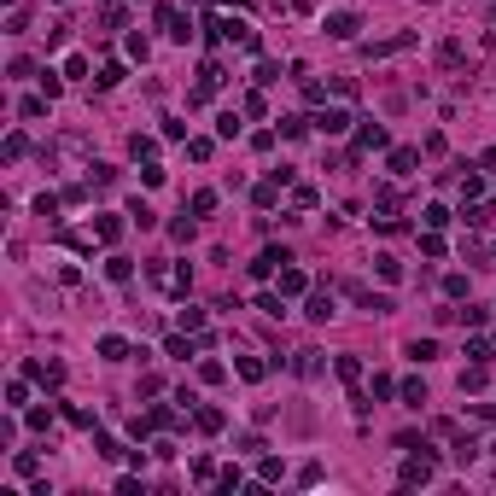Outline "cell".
Masks as SVG:
<instances>
[{
  "instance_id": "6da1fadb",
  "label": "cell",
  "mask_w": 496,
  "mask_h": 496,
  "mask_svg": "<svg viewBox=\"0 0 496 496\" xmlns=\"http://www.w3.org/2000/svg\"><path fill=\"white\" fill-rule=\"evenodd\" d=\"M403 485H432V450H415L403 461Z\"/></svg>"
},
{
  "instance_id": "7a4b0ae2",
  "label": "cell",
  "mask_w": 496,
  "mask_h": 496,
  "mask_svg": "<svg viewBox=\"0 0 496 496\" xmlns=\"http://www.w3.org/2000/svg\"><path fill=\"white\" fill-rule=\"evenodd\" d=\"M327 36H333V41H356V29H362V18H356V12H327Z\"/></svg>"
},
{
  "instance_id": "3957f363",
  "label": "cell",
  "mask_w": 496,
  "mask_h": 496,
  "mask_svg": "<svg viewBox=\"0 0 496 496\" xmlns=\"http://www.w3.org/2000/svg\"><path fill=\"white\" fill-rule=\"evenodd\" d=\"M280 263H292V251H286V245H263V251H257V263H251V275H257V280H269Z\"/></svg>"
},
{
  "instance_id": "277c9868",
  "label": "cell",
  "mask_w": 496,
  "mask_h": 496,
  "mask_svg": "<svg viewBox=\"0 0 496 496\" xmlns=\"http://www.w3.org/2000/svg\"><path fill=\"white\" fill-rule=\"evenodd\" d=\"M309 123H316V135H344V129H351V111H344V105H327L321 117H309Z\"/></svg>"
},
{
  "instance_id": "5b68a950",
  "label": "cell",
  "mask_w": 496,
  "mask_h": 496,
  "mask_svg": "<svg viewBox=\"0 0 496 496\" xmlns=\"http://www.w3.org/2000/svg\"><path fill=\"white\" fill-rule=\"evenodd\" d=\"M275 280H280V298H298V292L309 286V275L298 269V263H280V269H275Z\"/></svg>"
},
{
  "instance_id": "8992f818",
  "label": "cell",
  "mask_w": 496,
  "mask_h": 496,
  "mask_svg": "<svg viewBox=\"0 0 496 496\" xmlns=\"http://www.w3.org/2000/svg\"><path fill=\"white\" fill-rule=\"evenodd\" d=\"M158 24L170 29V41H193V18H181V12H170V6H158Z\"/></svg>"
},
{
  "instance_id": "52a82bcc",
  "label": "cell",
  "mask_w": 496,
  "mask_h": 496,
  "mask_svg": "<svg viewBox=\"0 0 496 496\" xmlns=\"http://www.w3.org/2000/svg\"><path fill=\"white\" fill-rule=\"evenodd\" d=\"M304 316H309V321H333V316H339V304H333V292H309V304H304Z\"/></svg>"
},
{
  "instance_id": "ba28073f",
  "label": "cell",
  "mask_w": 496,
  "mask_h": 496,
  "mask_svg": "<svg viewBox=\"0 0 496 496\" xmlns=\"http://www.w3.org/2000/svg\"><path fill=\"white\" fill-rule=\"evenodd\" d=\"M24 374H29V379H41V386H59V379H64V368H59V362H29Z\"/></svg>"
},
{
  "instance_id": "9c48e42d",
  "label": "cell",
  "mask_w": 496,
  "mask_h": 496,
  "mask_svg": "<svg viewBox=\"0 0 496 496\" xmlns=\"http://www.w3.org/2000/svg\"><path fill=\"white\" fill-rule=\"evenodd\" d=\"M368 146H386V129H379V123H362L356 129V152H368Z\"/></svg>"
},
{
  "instance_id": "30bf717a",
  "label": "cell",
  "mask_w": 496,
  "mask_h": 496,
  "mask_svg": "<svg viewBox=\"0 0 496 496\" xmlns=\"http://www.w3.org/2000/svg\"><path fill=\"white\" fill-rule=\"evenodd\" d=\"M292 368L304 374V379H316V374L327 368V362H321V351H298V362H292Z\"/></svg>"
},
{
  "instance_id": "8fae6325",
  "label": "cell",
  "mask_w": 496,
  "mask_h": 496,
  "mask_svg": "<svg viewBox=\"0 0 496 496\" xmlns=\"http://www.w3.org/2000/svg\"><path fill=\"white\" fill-rule=\"evenodd\" d=\"M99 356H105V362H123V356H129V339L105 333V339H99Z\"/></svg>"
},
{
  "instance_id": "7c38bea8",
  "label": "cell",
  "mask_w": 496,
  "mask_h": 496,
  "mask_svg": "<svg viewBox=\"0 0 496 496\" xmlns=\"http://www.w3.org/2000/svg\"><path fill=\"white\" fill-rule=\"evenodd\" d=\"M362 298V309H368V316H391V298L386 292H356Z\"/></svg>"
},
{
  "instance_id": "4fadbf2b",
  "label": "cell",
  "mask_w": 496,
  "mask_h": 496,
  "mask_svg": "<svg viewBox=\"0 0 496 496\" xmlns=\"http://www.w3.org/2000/svg\"><path fill=\"white\" fill-rule=\"evenodd\" d=\"M187 205H193V217H210V210H217V193H210V187H198Z\"/></svg>"
},
{
  "instance_id": "5bb4252c",
  "label": "cell",
  "mask_w": 496,
  "mask_h": 496,
  "mask_svg": "<svg viewBox=\"0 0 496 496\" xmlns=\"http://www.w3.org/2000/svg\"><path fill=\"white\" fill-rule=\"evenodd\" d=\"M257 309H263L269 321H280V316H286V304H280V292H263V298H257Z\"/></svg>"
},
{
  "instance_id": "9a60e30c",
  "label": "cell",
  "mask_w": 496,
  "mask_h": 496,
  "mask_svg": "<svg viewBox=\"0 0 496 496\" xmlns=\"http://www.w3.org/2000/svg\"><path fill=\"white\" fill-rule=\"evenodd\" d=\"M94 234L105 240V245H117V234H123V222H117V217H99V222H94Z\"/></svg>"
},
{
  "instance_id": "2e32d148",
  "label": "cell",
  "mask_w": 496,
  "mask_h": 496,
  "mask_svg": "<svg viewBox=\"0 0 496 496\" xmlns=\"http://www.w3.org/2000/svg\"><path fill=\"white\" fill-rule=\"evenodd\" d=\"M129 222H135V228H152L158 217H152V205H146V198H135V205H129Z\"/></svg>"
},
{
  "instance_id": "e0dca14e",
  "label": "cell",
  "mask_w": 496,
  "mask_h": 496,
  "mask_svg": "<svg viewBox=\"0 0 496 496\" xmlns=\"http://www.w3.org/2000/svg\"><path fill=\"white\" fill-rule=\"evenodd\" d=\"M333 368H339V379H344V386H356V379H362V362H356V356H339Z\"/></svg>"
},
{
  "instance_id": "ac0fdd59",
  "label": "cell",
  "mask_w": 496,
  "mask_h": 496,
  "mask_svg": "<svg viewBox=\"0 0 496 496\" xmlns=\"http://www.w3.org/2000/svg\"><path fill=\"white\" fill-rule=\"evenodd\" d=\"M193 421H198V432H222V409H198Z\"/></svg>"
},
{
  "instance_id": "d6986e66",
  "label": "cell",
  "mask_w": 496,
  "mask_h": 496,
  "mask_svg": "<svg viewBox=\"0 0 496 496\" xmlns=\"http://www.w3.org/2000/svg\"><path fill=\"white\" fill-rule=\"evenodd\" d=\"M409 170H415V152H409V146H397V152H391V175H409Z\"/></svg>"
},
{
  "instance_id": "ffe728a7",
  "label": "cell",
  "mask_w": 496,
  "mask_h": 496,
  "mask_svg": "<svg viewBox=\"0 0 496 496\" xmlns=\"http://www.w3.org/2000/svg\"><path fill=\"white\" fill-rule=\"evenodd\" d=\"M490 217H496V210H490V205H473V210H461V222H467V228H485Z\"/></svg>"
},
{
  "instance_id": "44dd1931",
  "label": "cell",
  "mask_w": 496,
  "mask_h": 496,
  "mask_svg": "<svg viewBox=\"0 0 496 496\" xmlns=\"http://www.w3.org/2000/svg\"><path fill=\"white\" fill-rule=\"evenodd\" d=\"M374 269H379V280H403V263L397 257H374Z\"/></svg>"
},
{
  "instance_id": "7402d4cb",
  "label": "cell",
  "mask_w": 496,
  "mask_h": 496,
  "mask_svg": "<svg viewBox=\"0 0 496 496\" xmlns=\"http://www.w3.org/2000/svg\"><path fill=\"white\" fill-rule=\"evenodd\" d=\"M403 403H409V409L426 403V386H421V379H403Z\"/></svg>"
},
{
  "instance_id": "603a6c76",
  "label": "cell",
  "mask_w": 496,
  "mask_h": 496,
  "mask_svg": "<svg viewBox=\"0 0 496 496\" xmlns=\"http://www.w3.org/2000/svg\"><path fill=\"white\" fill-rule=\"evenodd\" d=\"M105 275L111 280H129V275H135V263H129V257H105Z\"/></svg>"
},
{
  "instance_id": "cb8c5ba5",
  "label": "cell",
  "mask_w": 496,
  "mask_h": 496,
  "mask_svg": "<svg viewBox=\"0 0 496 496\" xmlns=\"http://www.w3.org/2000/svg\"><path fill=\"white\" fill-rule=\"evenodd\" d=\"M240 379H245V386H257V379H263V362L257 356H240Z\"/></svg>"
},
{
  "instance_id": "d4e9b609",
  "label": "cell",
  "mask_w": 496,
  "mask_h": 496,
  "mask_svg": "<svg viewBox=\"0 0 496 496\" xmlns=\"http://www.w3.org/2000/svg\"><path fill=\"white\" fill-rule=\"evenodd\" d=\"M181 327H187V333H205V309L187 304V309H181Z\"/></svg>"
},
{
  "instance_id": "484cf974",
  "label": "cell",
  "mask_w": 496,
  "mask_h": 496,
  "mask_svg": "<svg viewBox=\"0 0 496 496\" xmlns=\"http://www.w3.org/2000/svg\"><path fill=\"white\" fill-rule=\"evenodd\" d=\"M163 356H175V362H187V356H193V344H187V339H163Z\"/></svg>"
},
{
  "instance_id": "4316f807",
  "label": "cell",
  "mask_w": 496,
  "mask_h": 496,
  "mask_svg": "<svg viewBox=\"0 0 496 496\" xmlns=\"http://www.w3.org/2000/svg\"><path fill=\"white\" fill-rule=\"evenodd\" d=\"M94 444H99V455H105V461H117V455H123V444H117V438H111V432H99Z\"/></svg>"
},
{
  "instance_id": "83f0119b",
  "label": "cell",
  "mask_w": 496,
  "mask_h": 496,
  "mask_svg": "<svg viewBox=\"0 0 496 496\" xmlns=\"http://www.w3.org/2000/svg\"><path fill=\"white\" fill-rule=\"evenodd\" d=\"M217 135H222V140L240 135V117H234V111H222V117H217Z\"/></svg>"
},
{
  "instance_id": "f1b7e54d",
  "label": "cell",
  "mask_w": 496,
  "mask_h": 496,
  "mask_svg": "<svg viewBox=\"0 0 496 496\" xmlns=\"http://www.w3.org/2000/svg\"><path fill=\"white\" fill-rule=\"evenodd\" d=\"M409 356H415V362H432L438 344H432V339H415V344H409Z\"/></svg>"
},
{
  "instance_id": "f546056e",
  "label": "cell",
  "mask_w": 496,
  "mask_h": 496,
  "mask_svg": "<svg viewBox=\"0 0 496 496\" xmlns=\"http://www.w3.org/2000/svg\"><path fill=\"white\" fill-rule=\"evenodd\" d=\"M193 479H198V485H210V479H217V467H210V455H198V461H193Z\"/></svg>"
},
{
  "instance_id": "4dcf8cb0",
  "label": "cell",
  "mask_w": 496,
  "mask_h": 496,
  "mask_svg": "<svg viewBox=\"0 0 496 496\" xmlns=\"http://www.w3.org/2000/svg\"><path fill=\"white\" fill-rule=\"evenodd\" d=\"M269 82H280V64L263 59V64H257V88H269Z\"/></svg>"
},
{
  "instance_id": "1f68e13d",
  "label": "cell",
  "mask_w": 496,
  "mask_h": 496,
  "mask_svg": "<svg viewBox=\"0 0 496 496\" xmlns=\"http://www.w3.org/2000/svg\"><path fill=\"white\" fill-rule=\"evenodd\" d=\"M257 473H263V485H275V479H280V461H275V455H263V461H257Z\"/></svg>"
}]
</instances>
